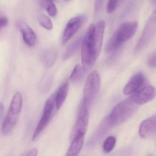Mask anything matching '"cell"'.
<instances>
[{"label":"cell","instance_id":"1","mask_svg":"<svg viewBox=\"0 0 156 156\" xmlns=\"http://www.w3.org/2000/svg\"><path fill=\"white\" fill-rule=\"evenodd\" d=\"M95 25L91 24L83 38L81 57L83 67L86 71L95 63L101 51L98 49L95 41Z\"/></svg>","mask_w":156,"mask_h":156},{"label":"cell","instance_id":"2","mask_svg":"<svg viewBox=\"0 0 156 156\" xmlns=\"http://www.w3.org/2000/svg\"><path fill=\"white\" fill-rule=\"evenodd\" d=\"M137 21L129 22L120 25L113 33L106 47L107 52H114L124 43L129 40L135 34L137 30Z\"/></svg>","mask_w":156,"mask_h":156},{"label":"cell","instance_id":"3","mask_svg":"<svg viewBox=\"0 0 156 156\" xmlns=\"http://www.w3.org/2000/svg\"><path fill=\"white\" fill-rule=\"evenodd\" d=\"M138 106L129 98L119 103L113 108L108 118L109 126H117L126 122L134 115Z\"/></svg>","mask_w":156,"mask_h":156},{"label":"cell","instance_id":"4","mask_svg":"<svg viewBox=\"0 0 156 156\" xmlns=\"http://www.w3.org/2000/svg\"><path fill=\"white\" fill-rule=\"evenodd\" d=\"M22 104L21 94L17 92L12 97L8 113L3 120L2 132L4 135L9 134L14 129L21 111Z\"/></svg>","mask_w":156,"mask_h":156},{"label":"cell","instance_id":"5","mask_svg":"<svg viewBox=\"0 0 156 156\" xmlns=\"http://www.w3.org/2000/svg\"><path fill=\"white\" fill-rule=\"evenodd\" d=\"M156 34V10L147 21L142 33L135 46L134 51L139 52L146 47Z\"/></svg>","mask_w":156,"mask_h":156},{"label":"cell","instance_id":"6","mask_svg":"<svg viewBox=\"0 0 156 156\" xmlns=\"http://www.w3.org/2000/svg\"><path fill=\"white\" fill-rule=\"evenodd\" d=\"M100 85L99 74L96 70H94L90 73L87 78L84 87L83 102L89 106L96 96Z\"/></svg>","mask_w":156,"mask_h":156},{"label":"cell","instance_id":"7","mask_svg":"<svg viewBox=\"0 0 156 156\" xmlns=\"http://www.w3.org/2000/svg\"><path fill=\"white\" fill-rule=\"evenodd\" d=\"M55 105V96H52L47 99L45 103L41 118L33 136V140H35L39 136L40 134L43 131L44 129L50 122Z\"/></svg>","mask_w":156,"mask_h":156},{"label":"cell","instance_id":"8","mask_svg":"<svg viewBox=\"0 0 156 156\" xmlns=\"http://www.w3.org/2000/svg\"><path fill=\"white\" fill-rule=\"evenodd\" d=\"M87 18L84 15H79L70 20L66 24L62 36V44H65L80 29L82 25L86 21Z\"/></svg>","mask_w":156,"mask_h":156},{"label":"cell","instance_id":"9","mask_svg":"<svg viewBox=\"0 0 156 156\" xmlns=\"http://www.w3.org/2000/svg\"><path fill=\"white\" fill-rule=\"evenodd\" d=\"M88 106H89L87 104L82 102L78 117L72 133V137L77 133H86L89 121Z\"/></svg>","mask_w":156,"mask_h":156},{"label":"cell","instance_id":"10","mask_svg":"<svg viewBox=\"0 0 156 156\" xmlns=\"http://www.w3.org/2000/svg\"><path fill=\"white\" fill-rule=\"evenodd\" d=\"M156 96V89L151 85L140 88L129 98L136 105H142L153 100Z\"/></svg>","mask_w":156,"mask_h":156},{"label":"cell","instance_id":"11","mask_svg":"<svg viewBox=\"0 0 156 156\" xmlns=\"http://www.w3.org/2000/svg\"><path fill=\"white\" fill-rule=\"evenodd\" d=\"M144 82V75L141 73H137L127 83L123 89V93L126 95L135 94L140 89Z\"/></svg>","mask_w":156,"mask_h":156},{"label":"cell","instance_id":"12","mask_svg":"<svg viewBox=\"0 0 156 156\" xmlns=\"http://www.w3.org/2000/svg\"><path fill=\"white\" fill-rule=\"evenodd\" d=\"M17 26L22 34L24 43L30 47L34 46L36 43V35L33 30L27 23L22 21H18Z\"/></svg>","mask_w":156,"mask_h":156},{"label":"cell","instance_id":"13","mask_svg":"<svg viewBox=\"0 0 156 156\" xmlns=\"http://www.w3.org/2000/svg\"><path fill=\"white\" fill-rule=\"evenodd\" d=\"M85 133H78L72 136V143L69 147L66 156H77L83 148Z\"/></svg>","mask_w":156,"mask_h":156},{"label":"cell","instance_id":"14","mask_svg":"<svg viewBox=\"0 0 156 156\" xmlns=\"http://www.w3.org/2000/svg\"><path fill=\"white\" fill-rule=\"evenodd\" d=\"M156 129V116L143 120L139 127V133L141 138L147 137Z\"/></svg>","mask_w":156,"mask_h":156},{"label":"cell","instance_id":"15","mask_svg":"<svg viewBox=\"0 0 156 156\" xmlns=\"http://www.w3.org/2000/svg\"><path fill=\"white\" fill-rule=\"evenodd\" d=\"M68 89L69 83L67 82L61 86L57 91L55 96V107L57 109H60L64 103L68 94Z\"/></svg>","mask_w":156,"mask_h":156},{"label":"cell","instance_id":"16","mask_svg":"<svg viewBox=\"0 0 156 156\" xmlns=\"http://www.w3.org/2000/svg\"><path fill=\"white\" fill-rule=\"evenodd\" d=\"M57 56V51L54 49H48L42 54L41 59L44 65L47 68L51 67Z\"/></svg>","mask_w":156,"mask_h":156},{"label":"cell","instance_id":"17","mask_svg":"<svg viewBox=\"0 0 156 156\" xmlns=\"http://www.w3.org/2000/svg\"><path fill=\"white\" fill-rule=\"evenodd\" d=\"M83 40V38L80 37L73 42L70 45H69L63 56L62 59L64 61H66L73 56L76 51L79 49L80 46L82 45Z\"/></svg>","mask_w":156,"mask_h":156},{"label":"cell","instance_id":"18","mask_svg":"<svg viewBox=\"0 0 156 156\" xmlns=\"http://www.w3.org/2000/svg\"><path fill=\"white\" fill-rule=\"evenodd\" d=\"M83 67L80 65L75 66L70 76V80L73 82H77L81 80L83 76L84 72H85Z\"/></svg>","mask_w":156,"mask_h":156},{"label":"cell","instance_id":"19","mask_svg":"<svg viewBox=\"0 0 156 156\" xmlns=\"http://www.w3.org/2000/svg\"><path fill=\"white\" fill-rule=\"evenodd\" d=\"M38 20L42 27L48 30H52L53 27L52 22L48 16L43 13H39Z\"/></svg>","mask_w":156,"mask_h":156},{"label":"cell","instance_id":"20","mask_svg":"<svg viewBox=\"0 0 156 156\" xmlns=\"http://www.w3.org/2000/svg\"><path fill=\"white\" fill-rule=\"evenodd\" d=\"M116 139L115 137L109 136L104 141L103 144V150L106 153H109L113 150L115 146Z\"/></svg>","mask_w":156,"mask_h":156},{"label":"cell","instance_id":"21","mask_svg":"<svg viewBox=\"0 0 156 156\" xmlns=\"http://www.w3.org/2000/svg\"><path fill=\"white\" fill-rule=\"evenodd\" d=\"M119 0H108L107 5L106 11L108 13H112L116 8Z\"/></svg>","mask_w":156,"mask_h":156},{"label":"cell","instance_id":"22","mask_svg":"<svg viewBox=\"0 0 156 156\" xmlns=\"http://www.w3.org/2000/svg\"><path fill=\"white\" fill-rule=\"evenodd\" d=\"M46 10L49 15L51 17H55L57 13V9L54 2H51L48 4L46 8Z\"/></svg>","mask_w":156,"mask_h":156},{"label":"cell","instance_id":"23","mask_svg":"<svg viewBox=\"0 0 156 156\" xmlns=\"http://www.w3.org/2000/svg\"><path fill=\"white\" fill-rule=\"evenodd\" d=\"M105 0H95L94 3V13L95 15H97L102 6H103V3H104Z\"/></svg>","mask_w":156,"mask_h":156},{"label":"cell","instance_id":"24","mask_svg":"<svg viewBox=\"0 0 156 156\" xmlns=\"http://www.w3.org/2000/svg\"><path fill=\"white\" fill-rule=\"evenodd\" d=\"M147 64L150 67H156V53L153 54L148 59Z\"/></svg>","mask_w":156,"mask_h":156},{"label":"cell","instance_id":"25","mask_svg":"<svg viewBox=\"0 0 156 156\" xmlns=\"http://www.w3.org/2000/svg\"><path fill=\"white\" fill-rule=\"evenodd\" d=\"M9 20L6 16H2L0 18V27L1 28H4L8 25Z\"/></svg>","mask_w":156,"mask_h":156},{"label":"cell","instance_id":"26","mask_svg":"<svg viewBox=\"0 0 156 156\" xmlns=\"http://www.w3.org/2000/svg\"><path fill=\"white\" fill-rule=\"evenodd\" d=\"M37 153H38V150L37 149L34 148L29 151L28 154H27V156H35L37 155Z\"/></svg>","mask_w":156,"mask_h":156},{"label":"cell","instance_id":"27","mask_svg":"<svg viewBox=\"0 0 156 156\" xmlns=\"http://www.w3.org/2000/svg\"><path fill=\"white\" fill-rule=\"evenodd\" d=\"M154 4H156V0H150Z\"/></svg>","mask_w":156,"mask_h":156},{"label":"cell","instance_id":"28","mask_svg":"<svg viewBox=\"0 0 156 156\" xmlns=\"http://www.w3.org/2000/svg\"><path fill=\"white\" fill-rule=\"evenodd\" d=\"M47 1H48L49 2H55L56 0H47Z\"/></svg>","mask_w":156,"mask_h":156},{"label":"cell","instance_id":"29","mask_svg":"<svg viewBox=\"0 0 156 156\" xmlns=\"http://www.w3.org/2000/svg\"><path fill=\"white\" fill-rule=\"evenodd\" d=\"M119 1H122V0H119Z\"/></svg>","mask_w":156,"mask_h":156}]
</instances>
